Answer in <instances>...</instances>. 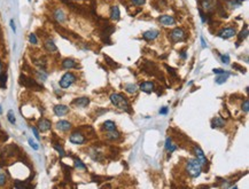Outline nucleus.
<instances>
[{"label": "nucleus", "mask_w": 249, "mask_h": 189, "mask_svg": "<svg viewBox=\"0 0 249 189\" xmlns=\"http://www.w3.org/2000/svg\"><path fill=\"white\" fill-rule=\"evenodd\" d=\"M110 101L111 103L117 107L118 109L121 110H125V111H130V104H129V101L127 99L123 94L119 93H114L110 95Z\"/></svg>", "instance_id": "f257e3e1"}, {"label": "nucleus", "mask_w": 249, "mask_h": 189, "mask_svg": "<svg viewBox=\"0 0 249 189\" xmlns=\"http://www.w3.org/2000/svg\"><path fill=\"white\" fill-rule=\"evenodd\" d=\"M202 170V165L200 164L196 158H190L186 163V171L192 178H198L201 173Z\"/></svg>", "instance_id": "f03ea898"}, {"label": "nucleus", "mask_w": 249, "mask_h": 189, "mask_svg": "<svg viewBox=\"0 0 249 189\" xmlns=\"http://www.w3.org/2000/svg\"><path fill=\"white\" fill-rule=\"evenodd\" d=\"M76 81V76L74 75L72 72H67L62 76V78L60 79L59 85L61 88H68L70 87Z\"/></svg>", "instance_id": "7ed1b4c3"}, {"label": "nucleus", "mask_w": 249, "mask_h": 189, "mask_svg": "<svg viewBox=\"0 0 249 189\" xmlns=\"http://www.w3.org/2000/svg\"><path fill=\"white\" fill-rule=\"evenodd\" d=\"M20 83H21V85H23V86L32 88V89H36V91H40V89H42V86L39 84H37L36 80H34L32 78H29V77H26V76L24 75H21V77H20Z\"/></svg>", "instance_id": "20e7f679"}, {"label": "nucleus", "mask_w": 249, "mask_h": 189, "mask_svg": "<svg viewBox=\"0 0 249 189\" xmlns=\"http://www.w3.org/2000/svg\"><path fill=\"white\" fill-rule=\"evenodd\" d=\"M169 37L171 38V40L173 42L176 41H182L186 38V32L183 28H175L169 32Z\"/></svg>", "instance_id": "39448f33"}, {"label": "nucleus", "mask_w": 249, "mask_h": 189, "mask_svg": "<svg viewBox=\"0 0 249 189\" xmlns=\"http://www.w3.org/2000/svg\"><path fill=\"white\" fill-rule=\"evenodd\" d=\"M236 34V30L235 28H232V26H230V28H225L223 29L222 31L218 32V37H220L222 39H230V38L234 37Z\"/></svg>", "instance_id": "423d86ee"}, {"label": "nucleus", "mask_w": 249, "mask_h": 189, "mask_svg": "<svg viewBox=\"0 0 249 189\" xmlns=\"http://www.w3.org/2000/svg\"><path fill=\"white\" fill-rule=\"evenodd\" d=\"M53 17L58 23H64L67 21V14L62 8H55L53 10Z\"/></svg>", "instance_id": "0eeeda50"}, {"label": "nucleus", "mask_w": 249, "mask_h": 189, "mask_svg": "<svg viewBox=\"0 0 249 189\" xmlns=\"http://www.w3.org/2000/svg\"><path fill=\"white\" fill-rule=\"evenodd\" d=\"M159 22L163 26H172V25L176 24V20L171 15H161L159 17Z\"/></svg>", "instance_id": "6e6552de"}, {"label": "nucleus", "mask_w": 249, "mask_h": 189, "mask_svg": "<svg viewBox=\"0 0 249 189\" xmlns=\"http://www.w3.org/2000/svg\"><path fill=\"white\" fill-rule=\"evenodd\" d=\"M200 4H201V7L206 13L214 12L216 6L215 0H200Z\"/></svg>", "instance_id": "1a4fd4ad"}, {"label": "nucleus", "mask_w": 249, "mask_h": 189, "mask_svg": "<svg viewBox=\"0 0 249 189\" xmlns=\"http://www.w3.org/2000/svg\"><path fill=\"white\" fill-rule=\"evenodd\" d=\"M69 140H70V142L75 143V144H83V143L85 142L84 135L82 134V133H79V132H75V133H72V134L70 135Z\"/></svg>", "instance_id": "9d476101"}, {"label": "nucleus", "mask_w": 249, "mask_h": 189, "mask_svg": "<svg viewBox=\"0 0 249 189\" xmlns=\"http://www.w3.org/2000/svg\"><path fill=\"white\" fill-rule=\"evenodd\" d=\"M194 152H195V156H196V159L200 162L201 165H206L208 163L207 158H206V156H204V152L202 151V149L200 147H195L194 148Z\"/></svg>", "instance_id": "9b49d317"}, {"label": "nucleus", "mask_w": 249, "mask_h": 189, "mask_svg": "<svg viewBox=\"0 0 249 189\" xmlns=\"http://www.w3.org/2000/svg\"><path fill=\"white\" fill-rule=\"evenodd\" d=\"M159 34H160V32L157 30H148V31L143 33V38H144L145 40L152 41V40H154V39H156L159 37Z\"/></svg>", "instance_id": "f8f14e48"}, {"label": "nucleus", "mask_w": 249, "mask_h": 189, "mask_svg": "<svg viewBox=\"0 0 249 189\" xmlns=\"http://www.w3.org/2000/svg\"><path fill=\"white\" fill-rule=\"evenodd\" d=\"M51 126H52L51 122L48 119H46V118H42L38 122V128L42 132H46V131L51 130Z\"/></svg>", "instance_id": "ddd939ff"}, {"label": "nucleus", "mask_w": 249, "mask_h": 189, "mask_svg": "<svg viewBox=\"0 0 249 189\" xmlns=\"http://www.w3.org/2000/svg\"><path fill=\"white\" fill-rule=\"evenodd\" d=\"M155 88V85L153 81H144L140 84V89L145 93H152Z\"/></svg>", "instance_id": "4468645a"}, {"label": "nucleus", "mask_w": 249, "mask_h": 189, "mask_svg": "<svg viewBox=\"0 0 249 189\" xmlns=\"http://www.w3.org/2000/svg\"><path fill=\"white\" fill-rule=\"evenodd\" d=\"M89 103H90L89 97H78V99L72 101V104L76 105V107H79V108H85V107L89 105Z\"/></svg>", "instance_id": "2eb2a0df"}, {"label": "nucleus", "mask_w": 249, "mask_h": 189, "mask_svg": "<svg viewBox=\"0 0 249 189\" xmlns=\"http://www.w3.org/2000/svg\"><path fill=\"white\" fill-rule=\"evenodd\" d=\"M68 112H69V108H68L67 105L58 104L54 107V113L56 116H64V115H67Z\"/></svg>", "instance_id": "dca6fc26"}, {"label": "nucleus", "mask_w": 249, "mask_h": 189, "mask_svg": "<svg viewBox=\"0 0 249 189\" xmlns=\"http://www.w3.org/2000/svg\"><path fill=\"white\" fill-rule=\"evenodd\" d=\"M44 47H45V49H46L47 52H50V53H54V52L58 50V47H56V45H55L54 41H53L52 39H47V40H45V42H44Z\"/></svg>", "instance_id": "f3484780"}, {"label": "nucleus", "mask_w": 249, "mask_h": 189, "mask_svg": "<svg viewBox=\"0 0 249 189\" xmlns=\"http://www.w3.org/2000/svg\"><path fill=\"white\" fill-rule=\"evenodd\" d=\"M56 128L62 132H68V131L71 128V124L67 120H60L56 123Z\"/></svg>", "instance_id": "a211bd4d"}, {"label": "nucleus", "mask_w": 249, "mask_h": 189, "mask_svg": "<svg viewBox=\"0 0 249 189\" xmlns=\"http://www.w3.org/2000/svg\"><path fill=\"white\" fill-rule=\"evenodd\" d=\"M119 17H121V12H119L118 6H111V8H110V18L113 21H118Z\"/></svg>", "instance_id": "6ab92c4d"}, {"label": "nucleus", "mask_w": 249, "mask_h": 189, "mask_svg": "<svg viewBox=\"0 0 249 189\" xmlns=\"http://www.w3.org/2000/svg\"><path fill=\"white\" fill-rule=\"evenodd\" d=\"M225 125V120H224L222 117H215L212 120H211V127L215 128V127H223Z\"/></svg>", "instance_id": "aec40b11"}, {"label": "nucleus", "mask_w": 249, "mask_h": 189, "mask_svg": "<svg viewBox=\"0 0 249 189\" xmlns=\"http://www.w3.org/2000/svg\"><path fill=\"white\" fill-rule=\"evenodd\" d=\"M62 67L64 69H72V68L77 67V63L75 60L72 59H64L63 62H62Z\"/></svg>", "instance_id": "412c9836"}, {"label": "nucleus", "mask_w": 249, "mask_h": 189, "mask_svg": "<svg viewBox=\"0 0 249 189\" xmlns=\"http://www.w3.org/2000/svg\"><path fill=\"white\" fill-rule=\"evenodd\" d=\"M103 130H106L107 132H110V131H115L116 130V124L111 120H107V122L103 123Z\"/></svg>", "instance_id": "4be33fe9"}, {"label": "nucleus", "mask_w": 249, "mask_h": 189, "mask_svg": "<svg viewBox=\"0 0 249 189\" xmlns=\"http://www.w3.org/2000/svg\"><path fill=\"white\" fill-rule=\"evenodd\" d=\"M165 149L170 152H173V151L176 150V146H173L172 144V141H171V138H168L167 139V141H165Z\"/></svg>", "instance_id": "5701e85b"}, {"label": "nucleus", "mask_w": 249, "mask_h": 189, "mask_svg": "<svg viewBox=\"0 0 249 189\" xmlns=\"http://www.w3.org/2000/svg\"><path fill=\"white\" fill-rule=\"evenodd\" d=\"M124 88H125V91H127V93H130V94H135V93H137V89H138L135 84H127L125 86H124Z\"/></svg>", "instance_id": "b1692460"}, {"label": "nucleus", "mask_w": 249, "mask_h": 189, "mask_svg": "<svg viewBox=\"0 0 249 189\" xmlns=\"http://www.w3.org/2000/svg\"><path fill=\"white\" fill-rule=\"evenodd\" d=\"M106 138L108 140H117V139H119V133L115 132V131H110V132H108V134L106 135Z\"/></svg>", "instance_id": "393cba45"}, {"label": "nucleus", "mask_w": 249, "mask_h": 189, "mask_svg": "<svg viewBox=\"0 0 249 189\" xmlns=\"http://www.w3.org/2000/svg\"><path fill=\"white\" fill-rule=\"evenodd\" d=\"M228 76H230V73H225V72H224V73H222V76L216 78V83H217V84H223V83H225V81L227 80Z\"/></svg>", "instance_id": "a878e982"}, {"label": "nucleus", "mask_w": 249, "mask_h": 189, "mask_svg": "<svg viewBox=\"0 0 249 189\" xmlns=\"http://www.w3.org/2000/svg\"><path fill=\"white\" fill-rule=\"evenodd\" d=\"M247 36H248V26H247V25H246L245 26V30H242V31H241L240 32V34H239V41H242V40H243V39H246V38H247ZM238 41V42H239Z\"/></svg>", "instance_id": "bb28decb"}, {"label": "nucleus", "mask_w": 249, "mask_h": 189, "mask_svg": "<svg viewBox=\"0 0 249 189\" xmlns=\"http://www.w3.org/2000/svg\"><path fill=\"white\" fill-rule=\"evenodd\" d=\"M75 166H76L77 168H80V170H86L85 164L80 159H78V158H75Z\"/></svg>", "instance_id": "cd10ccee"}, {"label": "nucleus", "mask_w": 249, "mask_h": 189, "mask_svg": "<svg viewBox=\"0 0 249 189\" xmlns=\"http://www.w3.org/2000/svg\"><path fill=\"white\" fill-rule=\"evenodd\" d=\"M29 41L30 44H32V45H37L38 44V38L34 33H30L29 34Z\"/></svg>", "instance_id": "c85d7f7f"}, {"label": "nucleus", "mask_w": 249, "mask_h": 189, "mask_svg": "<svg viewBox=\"0 0 249 189\" xmlns=\"http://www.w3.org/2000/svg\"><path fill=\"white\" fill-rule=\"evenodd\" d=\"M7 117H8V120L12 124H15V122H16V119H15V116H14V112L13 110H9L8 113H7Z\"/></svg>", "instance_id": "c756f323"}, {"label": "nucleus", "mask_w": 249, "mask_h": 189, "mask_svg": "<svg viewBox=\"0 0 249 189\" xmlns=\"http://www.w3.org/2000/svg\"><path fill=\"white\" fill-rule=\"evenodd\" d=\"M6 183V174L0 170V186H5Z\"/></svg>", "instance_id": "7c9ffc66"}, {"label": "nucleus", "mask_w": 249, "mask_h": 189, "mask_svg": "<svg viewBox=\"0 0 249 189\" xmlns=\"http://www.w3.org/2000/svg\"><path fill=\"white\" fill-rule=\"evenodd\" d=\"M145 2H146V0H131V4L133 5V6H137V7L143 6Z\"/></svg>", "instance_id": "2f4dec72"}, {"label": "nucleus", "mask_w": 249, "mask_h": 189, "mask_svg": "<svg viewBox=\"0 0 249 189\" xmlns=\"http://www.w3.org/2000/svg\"><path fill=\"white\" fill-rule=\"evenodd\" d=\"M28 142H29L30 147L32 148V149H34V150H38V149H39V146L36 142H34L32 139H29V140H28Z\"/></svg>", "instance_id": "473e14b6"}, {"label": "nucleus", "mask_w": 249, "mask_h": 189, "mask_svg": "<svg viewBox=\"0 0 249 189\" xmlns=\"http://www.w3.org/2000/svg\"><path fill=\"white\" fill-rule=\"evenodd\" d=\"M242 110H243L245 112H248V110H249V100L248 99H246V100L243 101V103H242Z\"/></svg>", "instance_id": "72a5a7b5"}, {"label": "nucleus", "mask_w": 249, "mask_h": 189, "mask_svg": "<svg viewBox=\"0 0 249 189\" xmlns=\"http://www.w3.org/2000/svg\"><path fill=\"white\" fill-rule=\"evenodd\" d=\"M105 60H106V61H107V63H108L109 65H111V67H118L117 64H116V63H115L114 61H113V60L110 59L109 56H107V55H105Z\"/></svg>", "instance_id": "f704fd0d"}, {"label": "nucleus", "mask_w": 249, "mask_h": 189, "mask_svg": "<svg viewBox=\"0 0 249 189\" xmlns=\"http://www.w3.org/2000/svg\"><path fill=\"white\" fill-rule=\"evenodd\" d=\"M220 60H222V62L225 63V64H228V63H230V56H228V55H220Z\"/></svg>", "instance_id": "c9c22d12"}, {"label": "nucleus", "mask_w": 249, "mask_h": 189, "mask_svg": "<svg viewBox=\"0 0 249 189\" xmlns=\"http://www.w3.org/2000/svg\"><path fill=\"white\" fill-rule=\"evenodd\" d=\"M233 68H234V69H236V70H239V71L242 72V73H245V72H246V69H245V68L240 67L239 64H233Z\"/></svg>", "instance_id": "e433bc0d"}, {"label": "nucleus", "mask_w": 249, "mask_h": 189, "mask_svg": "<svg viewBox=\"0 0 249 189\" xmlns=\"http://www.w3.org/2000/svg\"><path fill=\"white\" fill-rule=\"evenodd\" d=\"M54 148H55V149H56V150H58V151H59L60 155H61V156H64V150H63V149H62V148H61V147H60V146H58V144H54Z\"/></svg>", "instance_id": "4c0bfd02"}, {"label": "nucleus", "mask_w": 249, "mask_h": 189, "mask_svg": "<svg viewBox=\"0 0 249 189\" xmlns=\"http://www.w3.org/2000/svg\"><path fill=\"white\" fill-rule=\"evenodd\" d=\"M212 72H214V73H216V75H222V73H224V72H225V70H223V69H219V68H218V69H214V70H212Z\"/></svg>", "instance_id": "58836bf2"}, {"label": "nucleus", "mask_w": 249, "mask_h": 189, "mask_svg": "<svg viewBox=\"0 0 249 189\" xmlns=\"http://www.w3.org/2000/svg\"><path fill=\"white\" fill-rule=\"evenodd\" d=\"M32 132H34V136H36V139H37V140H40L39 133H38V131H37V128H36V127H32Z\"/></svg>", "instance_id": "ea45409f"}, {"label": "nucleus", "mask_w": 249, "mask_h": 189, "mask_svg": "<svg viewBox=\"0 0 249 189\" xmlns=\"http://www.w3.org/2000/svg\"><path fill=\"white\" fill-rule=\"evenodd\" d=\"M10 28H12V30H13L14 32H16V26H15V22H14V20H10Z\"/></svg>", "instance_id": "a19ab883"}, {"label": "nucleus", "mask_w": 249, "mask_h": 189, "mask_svg": "<svg viewBox=\"0 0 249 189\" xmlns=\"http://www.w3.org/2000/svg\"><path fill=\"white\" fill-rule=\"evenodd\" d=\"M167 112H168V108L167 107H163V109L160 110V113H162V115H165Z\"/></svg>", "instance_id": "79ce46f5"}, {"label": "nucleus", "mask_w": 249, "mask_h": 189, "mask_svg": "<svg viewBox=\"0 0 249 189\" xmlns=\"http://www.w3.org/2000/svg\"><path fill=\"white\" fill-rule=\"evenodd\" d=\"M201 42H202V46H203V47H207V44H206V41H204V39H203V37H201Z\"/></svg>", "instance_id": "37998d69"}, {"label": "nucleus", "mask_w": 249, "mask_h": 189, "mask_svg": "<svg viewBox=\"0 0 249 189\" xmlns=\"http://www.w3.org/2000/svg\"><path fill=\"white\" fill-rule=\"evenodd\" d=\"M2 73V63H1V61H0V75Z\"/></svg>", "instance_id": "c03bdc74"}, {"label": "nucleus", "mask_w": 249, "mask_h": 189, "mask_svg": "<svg viewBox=\"0 0 249 189\" xmlns=\"http://www.w3.org/2000/svg\"><path fill=\"white\" fill-rule=\"evenodd\" d=\"M182 57H183V59H185V57H186V54H185V52H182Z\"/></svg>", "instance_id": "a18cd8bd"}, {"label": "nucleus", "mask_w": 249, "mask_h": 189, "mask_svg": "<svg viewBox=\"0 0 249 189\" xmlns=\"http://www.w3.org/2000/svg\"><path fill=\"white\" fill-rule=\"evenodd\" d=\"M1 111H2V110H1V107H0V113H1Z\"/></svg>", "instance_id": "49530a36"}]
</instances>
